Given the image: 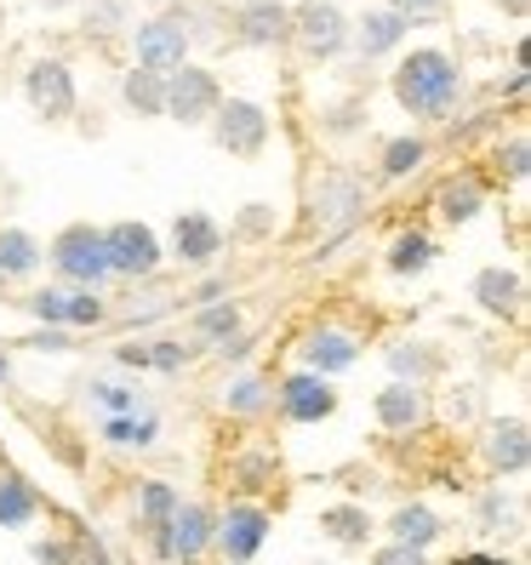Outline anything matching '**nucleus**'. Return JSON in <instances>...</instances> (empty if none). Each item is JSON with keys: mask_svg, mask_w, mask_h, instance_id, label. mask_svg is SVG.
I'll list each match as a JSON object with an SVG mask.
<instances>
[{"mask_svg": "<svg viewBox=\"0 0 531 565\" xmlns=\"http://www.w3.org/2000/svg\"><path fill=\"white\" fill-rule=\"evenodd\" d=\"M389 92H394V104L417 120H452L457 97H463V63L440 46H417L394 63Z\"/></svg>", "mask_w": 531, "mask_h": 565, "instance_id": "f257e3e1", "label": "nucleus"}, {"mask_svg": "<svg viewBox=\"0 0 531 565\" xmlns=\"http://www.w3.org/2000/svg\"><path fill=\"white\" fill-rule=\"evenodd\" d=\"M275 537V509L263 497H229L212 525V554L223 565H252Z\"/></svg>", "mask_w": 531, "mask_h": 565, "instance_id": "f03ea898", "label": "nucleus"}, {"mask_svg": "<svg viewBox=\"0 0 531 565\" xmlns=\"http://www.w3.org/2000/svg\"><path fill=\"white\" fill-rule=\"evenodd\" d=\"M46 263L57 286H81V291H104L115 275H109V252H104V228L97 223H70L57 228L52 246H46Z\"/></svg>", "mask_w": 531, "mask_h": 565, "instance_id": "7ed1b4c3", "label": "nucleus"}, {"mask_svg": "<svg viewBox=\"0 0 531 565\" xmlns=\"http://www.w3.org/2000/svg\"><path fill=\"white\" fill-rule=\"evenodd\" d=\"M104 252H109V275L126 280V286H155L160 269H166V241L138 217L109 223L104 228Z\"/></svg>", "mask_w": 531, "mask_h": 565, "instance_id": "20e7f679", "label": "nucleus"}, {"mask_svg": "<svg viewBox=\"0 0 531 565\" xmlns=\"http://www.w3.org/2000/svg\"><path fill=\"white\" fill-rule=\"evenodd\" d=\"M212 525H217V509L201 503V497H183L178 514L166 520V531L149 537V548L166 565H206L212 559Z\"/></svg>", "mask_w": 531, "mask_h": 565, "instance_id": "39448f33", "label": "nucleus"}, {"mask_svg": "<svg viewBox=\"0 0 531 565\" xmlns=\"http://www.w3.org/2000/svg\"><path fill=\"white\" fill-rule=\"evenodd\" d=\"M360 217H367V183H360L354 172H326L309 189V223L326 235V246L349 241Z\"/></svg>", "mask_w": 531, "mask_h": 565, "instance_id": "423d86ee", "label": "nucleus"}, {"mask_svg": "<svg viewBox=\"0 0 531 565\" xmlns=\"http://www.w3.org/2000/svg\"><path fill=\"white\" fill-rule=\"evenodd\" d=\"M275 138V120L263 104H252V97H223L217 115H212V143L223 154H235V160H257L263 149H269Z\"/></svg>", "mask_w": 531, "mask_h": 565, "instance_id": "0eeeda50", "label": "nucleus"}, {"mask_svg": "<svg viewBox=\"0 0 531 565\" xmlns=\"http://www.w3.org/2000/svg\"><path fill=\"white\" fill-rule=\"evenodd\" d=\"M338 406H343L338 383H326V377H315V372H291V377L275 383V417H280L286 428L331 423V417H338Z\"/></svg>", "mask_w": 531, "mask_h": 565, "instance_id": "6e6552de", "label": "nucleus"}, {"mask_svg": "<svg viewBox=\"0 0 531 565\" xmlns=\"http://www.w3.org/2000/svg\"><path fill=\"white\" fill-rule=\"evenodd\" d=\"M131 52L138 63L131 70H149V75H172L189 63V12H160L149 23L131 29Z\"/></svg>", "mask_w": 531, "mask_h": 565, "instance_id": "1a4fd4ad", "label": "nucleus"}, {"mask_svg": "<svg viewBox=\"0 0 531 565\" xmlns=\"http://www.w3.org/2000/svg\"><path fill=\"white\" fill-rule=\"evenodd\" d=\"M291 41L304 46L315 63H331L349 52V18L338 0H297L291 7Z\"/></svg>", "mask_w": 531, "mask_h": 565, "instance_id": "9d476101", "label": "nucleus"}, {"mask_svg": "<svg viewBox=\"0 0 531 565\" xmlns=\"http://www.w3.org/2000/svg\"><path fill=\"white\" fill-rule=\"evenodd\" d=\"M297 354H304V365H297V372H315V377H326V383H338L343 372H354L367 349H360V331H349V326H338V320H320V326L304 331Z\"/></svg>", "mask_w": 531, "mask_h": 565, "instance_id": "9b49d317", "label": "nucleus"}, {"mask_svg": "<svg viewBox=\"0 0 531 565\" xmlns=\"http://www.w3.org/2000/svg\"><path fill=\"white\" fill-rule=\"evenodd\" d=\"M223 104V86L212 70H201V63H183V70L166 75V120L178 126H206Z\"/></svg>", "mask_w": 531, "mask_h": 565, "instance_id": "f8f14e48", "label": "nucleus"}, {"mask_svg": "<svg viewBox=\"0 0 531 565\" xmlns=\"http://www.w3.org/2000/svg\"><path fill=\"white\" fill-rule=\"evenodd\" d=\"M23 97L29 109H35L41 120H70L75 104H81V86H75V70L63 57H35L23 70Z\"/></svg>", "mask_w": 531, "mask_h": 565, "instance_id": "ddd939ff", "label": "nucleus"}, {"mask_svg": "<svg viewBox=\"0 0 531 565\" xmlns=\"http://www.w3.org/2000/svg\"><path fill=\"white\" fill-rule=\"evenodd\" d=\"M480 457H486L491 480H525V469H531V428H525V417H491L486 435H480Z\"/></svg>", "mask_w": 531, "mask_h": 565, "instance_id": "4468645a", "label": "nucleus"}, {"mask_svg": "<svg viewBox=\"0 0 531 565\" xmlns=\"http://www.w3.org/2000/svg\"><path fill=\"white\" fill-rule=\"evenodd\" d=\"M223 246H229V235H223V223L212 212H178L166 257L183 263V269H212V263L223 257Z\"/></svg>", "mask_w": 531, "mask_h": 565, "instance_id": "2eb2a0df", "label": "nucleus"}, {"mask_svg": "<svg viewBox=\"0 0 531 565\" xmlns=\"http://www.w3.org/2000/svg\"><path fill=\"white\" fill-rule=\"evenodd\" d=\"M372 417L383 435H423L435 406H428V388H412V383H383L372 394Z\"/></svg>", "mask_w": 531, "mask_h": 565, "instance_id": "dca6fc26", "label": "nucleus"}, {"mask_svg": "<svg viewBox=\"0 0 531 565\" xmlns=\"http://www.w3.org/2000/svg\"><path fill=\"white\" fill-rule=\"evenodd\" d=\"M469 297H475V309L491 315V320H520L525 315V275L503 269V263H486V269L469 280Z\"/></svg>", "mask_w": 531, "mask_h": 565, "instance_id": "f3484780", "label": "nucleus"}, {"mask_svg": "<svg viewBox=\"0 0 531 565\" xmlns=\"http://www.w3.org/2000/svg\"><path fill=\"white\" fill-rule=\"evenodd\" d=\"M378 531H383V543H401V548L428 554L435 543H446V531H452V525H446V514H435L428 503H401Z\"/></svg>", "mask_w": 531, "mask_h": 565, "instance_id": "a211bd4d", "label": "nucleus"}, {"mask_svg": "<svg viewBox=\"0 0 531 565\" xmlns=\"http://www.w3.org/2000/svg\"><path fill=\"white\" fill-rule=\"evenodd\" d=\"M235 35L257 52H275L291 41V7L286 0H246V7L235 12Z\"/></svg>", "mask_w": 531, "mask_h": 565, "instance_id": "6ab92c4d", "label": "nucleus"}, {"mask_svg": "<svg viewBox=\"0 0 531 565\" xmlns=\"http://www.w3.org/2000/svg\"><path fill=\"white\" fill-rule=\"evenodd\" d=\"M406 35H412V23L401 12H389V7H372L360 23H349V46L360 52V63H378L389 52H401Z\"/></svg>", "mask_w": 531, "mask_h": 565, "instance_id": "aec40b11", "label": "nucleus"}, {"mask_svg": "<svg viewBox=\"0 0 531 565\" xmlns=\"http://www.w3.org/2000/svg\"><path fill=\"white\" fill-rule=\"evenodd\" d=\"M383 360H389V383H412V388H428L440 372H446V354L435 349V343H423V338H394L389 349H383Z\"/></svg>", "mask_w": 531, "mask_h": 565, "instance_id": "412c9836", "label": "nucleus"}, {"mask_svg": "<svg viewBox=\"0 0 531 565\" xmlns=\"http://www.w3.org/2000/svg\"><path fill=\"white\" fill-rule=\"evenodd\" d=\"M246 331V309L235 303V297H217V303H201V309H189V343L194 349H223L229 338H241Z\"/></svg>", "mask_w": 531, "mask_h": 565, "instance_id": "4be33fe9", "label": "nucleus"}, {"mask_svg": "<svg viewBox=\"0 0 531 565\" xmlns=\"http://www.w3.org/2000/svg\"><path fill=\"white\" fill-rule=\"evenodd\" d=\"M160 412L155 406H138L126 417H97V440H104L109 451H155L160 446Z\"/></svg>", "mask_w": 531, "mask_h": 565, "instance_id": "5701e85b", "label": "nucleus"}, {"mask_svg": "<svg viewBox=\"0 0 531 565\" xmlns=\"http://www.w3.org/2000/svg\"><path fill=\"white\" fill-rule=\"evenodd\" d=\"M315 525H320V537L338 543V548H372V537H378V520H372L367 503H326Z\"/></svg>", "mask_w": 531, "mask_h": 565, "instance_id": "b1692460", "label": "nucleus"}, {"mask_svg": "<svg viewBox=\"0 0 531 565\" xmlns=\"http://www.w3.org/2000/svg\"><path fill=\"white\" fill-rule=\"evenodd\" d=\"M217 406H223V417H235V423H257V417L275 412V383L263 372H241V377L223 383Z\"/></svg>", "mask_w": 531, "mask_h": 565, "instance_id": "393cba45", "label": "nucleus"}, {"mask_svg": "<svg viewBox=\"0 0 531 565\" xmlns=\"http://www.w3.org/2000/svg\"><path fill=\"white\" fill-rule=\"evenodd\" d=\"M41 269H46V246L29 235V228H18V223L0 228V286L35 280Z\"/></svg>", "mask_w": 531, "mask_h": 565, "instance_id": "a878e982", "label": "nucleus"}, {"mask_svg": "<svg viewBox=\"0 0 531 565\" xmlns=\"http://www.w3.org/2000/svg\"><path fill=\"white\" fill-rule=\"evenodd\" d=\"M229 486H235V497H257V491H269L280 480V457L275 446H241L235 457H229Z\"/></svg>", "mask_w": 531, "mask_h": 565, "instance_id": "bb28decb", "label": "nucleus"}, {"mask_svg": "<svg viewBox=\"0 0 531 565\" xmlns=\"http://www.w3.org/2000/svg\"><path fill=\"white\" fill-rule=\"evenodd\" d=\"M183 491L172 480H138V491H131V525L144 531V537H155V531H166V520L178 514Z\"/></svg>", "mask_w": 531, "mask_h": 565, "instance_id": "cd10ccee", "label": "nucleus"}, {"mask_svg": "<svg viewBox=\"0 0 531 565\" xmlns=\"http://www.w3.org/2000/svg\"><path fill=\"white\" fill-rule=\"evenodd\" d=\"M480 206H486V189H480V178H446L440 189H435V212H440V223H452V228H463V223H475L480 217Z\"/></svg>", "mask_w": 531, "mask_h": 565, "instance_id": "c85d7f7f", "label": "nucleus"}, {"mask_svg": "<svg viewBox=\"0 0 531 565\" xmlns=\"http://www.w3.org/2000/svg\"><path fill=\"white\" fill-rule=\"evenodd\" d=\"M41 491L29 486L23 475H0V531H29L41 520Z\"/></svg>", "mask_w": 531, "mask_h": 565, "instance_id": "c756f323", "label": "nucleus"}, {"mask_svg": "<svg viewBox=\"0 0 531 565\" xmlns=\"http://www.w3.org/2000/svg\"><path fill=\"white\" fill-rule=\"evenodd\" d=\"M435 257H440V246L423 235V228H401V235L389 241V275H401V280H412V275H423V269H435Z\"/></svg>", "mask_w": 531, "mask_h": 565, "instance_id": "7c9ffc66", "label": "nucleus"}, {"mask_svg": "<svg viewBox=\"0 0 531 565\" xmlns=\"http://www.w3.org/2000/svg\"><path fill=\"white\" fill-rule=\"evenodd\" d=\"M475 531L480 537H503V531H520V497H509L503 486H491L475 497Z\"/></svg>", "mask_w": 531, "mask_h": 565, "instance_id": "2f4dec72", "label": "nucleus"}, {"mask_svg": "<svg viewBox=\"0 0 531 565\" xmlns=\"http://www.w3.org/2000/svg\"><path fill=\"white\" fill-rule=\"evenodd\" d=\"M423 160H428V138L406 131V138H389V143H383L378 172H383V183H406L412 172H423Z\"/></svg>", "mask_w": 531, "mask_h": 565, "instance_id": "473e14b6", "label": "nucleus"}, {"mask_svg": "<svg viewBox=\"0 0 531 565\" xmlns=\"http://www.w3.org/2000/svg\"><path fill=\"white\" fill-rule=\"evenodd\" d=\"M81 388H86V401L104 412V417H126V412L149 406L144 394H138V383H120V377H86Z\"/></svg>", "mask_w": 531, "mask_h": 565, "instance_id": "72a5a7b5", "label": "nucleus"}, {"mask_svg": "<svg viewBox=\"0 0 531 565\" xmlns=\"http://www.w3.org/2000/svg\"><path fill=\"white\" fill-rule=\"evenodd\" d=\"M120 97H126V109H131V115L155 120V115H166V75H149V70H126V81H120Z\"/></svg>", "mask_w": 531, "mask_h": 565, "instance_id": "f704fd0d", "label": "nucleus"}, {"mask_svg": "<svg viewBox=\"0 0 531 565\" xmlns=\"http://www.w3.org/2000/svg\"><path fill=\"white\" fill-rule=\"evenodd\" d=\"M144 354H149V372L178 377V372H189V365H194V354H201V349L172 338V331H155V338H144Z\"/></svg>", "mask_w": 531, "mask_h": 565, "instance_id": "c9c22d12", "label": "nucleus"}, {"mask_svg": "<svg viewBox=\"0 0 531 565\" xmlns=\"http://www.w3.org/2000/svg\"><path fill=\"white\" fill-rule=\"evenodd\" d=\"M104 326H109V297L70 286V303H63V331H104Z\"/></svg>", "mask_w": 531, "mask_h": 565, "instance_id": "e433bc0d", "label": "nucleus"}, {"mask_svg": "<svg viewBox=\"0 0 531 565\" xmlns=\"http://www.w3.org/2000/svg\"><path fill=\"white\" fill-rule=\"evenodd\" d=\"M172 309H178V297H166V291H155V286H149L144 297L131 291L126 303H109V320H120V326H155L160 315H172Z\"/></svg>", "mask_w": 531, "mask_h": 565, "instance_id": "4c0bfd02", "label": "nucleus"}, {"mask_svg": "<svg viewBox=\"0 0 531 565\" xmlns=\"http://www.w3.org/2000/svg\"><path fill=\"white\" fill-rule=\"evenodd\" d=\"M18 303L35 315V326H63V303H70V286H35L29 297H18Z\"/></svg>", "mask_w": 531, "mask_h": 565, "instance_id": "58836bf2", "label": "nucleus"}, {"mask_svg": "<svg viewBox=\"0 0 531 565\" xmlns=\"http://www.w3.org/2000/svg\"><path fill=\"white\" fill-rule=\"evenodd\" d=\"M269 235H275V206H263V201H252L229 223V241H269Z\"/></svg>", "mask_w": 531, "mask_h": 565, "instance_id": "ea45409f", "label": "nucleus"}, {"mask_svg": "<svg viewBox=\"0 0 531 565\" xmlns=\"http://www.w3.org/2000/svg\"><path fill=\"white\" fill-rule=\"evenodd\" d=\"M497 172H503L509 183H525L531 178V143H525V131H514L509 143H497Z\"/></svg>", "mask_w": 531, "mask_h": 565, "instance_id": "a19ab883", "label": "nucleus"}, {"mask_svg": "<svg viewBox=\"0 0 531 565\" xmlns=\"http://www.w3.org/2000/svg\"><path fill=\"white\" fill-rule=\"evenodd\" d=\"M120 23H126V7H120V0H92V7H86V18H81L86 41H92V35H115Z\"/></svg>", "mask_w": 531, "mask_h": 565, "instance_id": "79ce46f5", "label": "nucleus"}, {"mask_svg": "<svg viewBox=\"0 0 531 565\" xmlns=\"http://www.w3.org/2000/svg\"><path fill=\"white\" fill-rule=\"evenodd\" d=\"M23 349H35V354H70L75 349V331H63V326H35L23 338Z\"/></svg>", "mask_w": 531, "mask_h": 565, "instance_id": "37998d69", "label": "nucleus"}, {"mask_svg": "<svg viewBox=\"0 0 531 565\" xmlns=\"http://www.w3.org/2000/svg\"><path fill=\"white\" fill-rule=\"evenodd\" d=\"M29 559L35 565H75V537H35L29 543Z\"/></svg>", "mask_w": 531, "mask_h": 565, "instance_id": "c03bdc74", "label": "nucleus"}, {"mask_svg": "<svg viewBox=\"0 0 531 565\" xmlns=\"http://www.w3.org/2000/svg\"><path fill=\"white\" fill-rule=\"evenodd\" d=\"M389 12H401L406 23H435L446 12V0H389Z\"/></svg>", "mask_w": 531, "mask_h": 565, "instance_id": "a18cd8bd", "label": "nucleus"}, {"mask_svg": "<svg viewBox=\"0 0 531 565\" xmlns=\"http://www.w3.org/2000/svg\"><path fill=\"white\" fill-rule=\"evenodd\" d=\"M372 565H435V559L417 554V548H401V543H378L372 548Z\"/></svg>", "mask_w": 531, "mask_h": 565, "instance_id": "49530a36", "label": "nucleus"}, {"mask_svg": "<svg viewBox=\"0 0 531 565\" xmlns=\"http://www.w3.org/2000/svg\"><path fill=\"white\" fill-rule=\"evenodd\" d=\"M75 565H115L104 537H92V531H75Z\"/></svg>", "mask_w": 531, "mask_h": 565, "instance_id": "de8ad7c7", "label": "nucleus"}, {"mask_svg": "<svg viewBox=\"0 0 531 565\" xmlns=\"http://www.w3.org/2000/svg\"><path fill=\"white\" fill-rule=\"evenodd\" d=\"M217 297H229V280H223V275H212V280H201L194 291H183L178 303H183V309H201V303H217Z\"/></svg>", "mask_w": 531, "mask_h": 565, "instance_id": "09e8293b", "label": "nucleus"}, {"mask_svg": "<svg viewBox=\"0 0 531 565\" xmlns=\"http://www.w3.org/2000/svg\"><path fill=\"white\" fill-rule=\"evenodd\" d=\"M115 365H126V372H149V354H144V338H138V343H115Z\"/></svg>", "mask_w": 531, "mask_h": 565, "instance_id": "8fccbe9b", "label": "nucleus"}, {"mask_svg": "<svg viewBox=\"0 0 531 565\" xmlns=\"http://www.w3.org/2000/svg\"><path fill=\"white\" fill-rule=\"evenodd\" d=\"M252 349H257V343L241 331V338H229V343H223V349H212V354H217V360H229V365H241V360H252Z\"/></svg>", "mask_w": 531, "mask_h": 565, "instance_id": "3c124183", "label": "nucleus"}, {"mask_svg": "<svg viewBox=\"0 0 531 565\" xmlns=\"http://www.w3.org/2000/svg\"><path fill=\"white\" fill-rule=\"evenodd\" d=\"M452 565H520V559H509V554H480V548H469V554H457Z\"/></svg>", "mask_w": 531, "mask_h": 565, "instance_id": "603ef678", "label": "nucleus"}, {"mask_svg": "<svg viewBox=\"0 0 531 565\" xmlns=\"http://www.w3.org/2000/svg\"><path fill=\"white\" fill-rule=\"evenodd\" d=\"M497 7H503L509 18H525V7H531V0H497Z\"/></svg>", "mask_w": 531, "mask_h": 565, "instance_id": "864d4df0", "label": "nucleus"}, {"mask_svg": "<svg viewBox=\"0 0 531 565\" xmlns=\"http://www.w3.org/2000/svg\"><path fill=\"white\" fill-rule=\"evenodd\" d=\"M7 383H12V354L0 349V388H7Z\"/></svg>", "mask_w": 531, "mask_h": 565, "instance_id": "5fc2aeb1", "label": "nucleus"}, {"mask_svg": "<svg viewBox=\"0 0 531 565\" xmlns=\"http://www.w3.org/2000/svg\"><path fill=\"white\" fill-rule=\"evenodd\" d=\"M41 7H46V12H63V7H70V0H41Z\"/></svg>", "mask_w": 531, "mask_h": 565, "instance_id": "6e6d98bb", "label": "nucleus"}, {"mask_svg": "<svg viewBox=\"0 0 531 565\" xmlns=\"http://www.w3.org/2000/svg\"><path fill=\"white\" fill-rule=\"evenodd\" d=\"M0 35H7V7H0Z\"/></svg>", "mask_w": 531, "mask_h": 565, "instance_id": "4d7b16f0", "label": "nucleus"}, {"mask_svg": "<svg viewBox=\"0 0 531 565\" xmlns=\"http://www.w3.org/2000/svg\"><path fill=\"white\" fill-rule=\"evenodd\" d=\"M320 565H338V559H320Z\"/></svg>", "mask_w": 531, "mask_h": 565, "instance_id": "13d9d810", "label": "nucleus"}, {"mask_svg": "<svg viewBox=\"0 0 531 565\" xmlns=\"http://www.w3.org/2000/svg\"><path fill=\"white\" fill-rule=\"evenodd\" d=\"M0 297H7V286H0Z\"/></svg>", "mask_w": 531, "mask_h": 565, "instance_id": "bf43d9fd", "label": "nucleus"}]
</instances>
